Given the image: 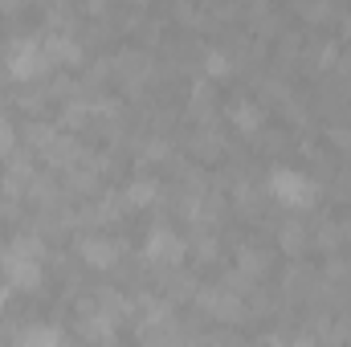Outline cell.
<instances>
[{
    "label": "cell",
    "instance_id": "7a4b0ae2",
    "mask_svg": "<svg viewBox=\"0 0 351 347\" xmlns=\"http://www.w3.org/2000/svg\"><path fill=\"white\" fill-rule=\"evenodd\" d=\"M269 196L290 208V213H302L319 200V184L311 180L306 172H294V168H274L269 172Z\"/></svg>",
    "mask_w": 351,
    "mask_h": 347
},
{
    "label": "cell",
    "instance_id": "52a82bcc",
    "mask_svg": "<svg viewBox=\"0 0 351 347\" xmlns=\"http://www.w3.org/2000/svg\"><path fill=\"white\" fill-rule=\"evenodd\" d=\"M41 49H45L49 66H78V62H82L78 41H70V37H45V41H41Z\"/></svg>",
    "mask_w": 351,
    "mask_h": 347
},
{
    "label": "cell",
    "instance_id": "2e32d148",
    "mask_svg": "<svg viewBox=\"0 0 351 347\" xmlns=\"http://www.w3.org/2000/svg\"><path fill=\"white\" fill-rule=\"evenodd\" d=\"M331 143H335L339 152H348V156H351V127H335V131H331Z\"/></svg>",
    "mask_w": 351,
    "mask_h": 347
},
{
    "label": "cell",
    "instance_id": "7c38bea8",
    "mask_svg": "<svg viewBox=\"0 0 351 347\" xmlns=\"http://www.w3.org/2000/svg\"><path fill=\"white\" fill-rule=\"evenodd\" d=\"M119 70H123L131 82H139V78H147V58H139V53H127V58H119Z\"/></svg>",
    "mask_w": 351,
    "mask_h": 347
},
{
    "label": "cell",
    "instance_id": "6da1fadb",
    "mask_svg": "<svg viewBox=\"0 0 351 347\" xmlns=\"http://www.w3.org/2000/svg\"><path fill=\"white\" fill-rule=\"evenodd\" d=\"M41 241L37 237H16L4 254V278L12 290H37L41 286Z\"/></svg>",
    "mask_w": 351,
    "mask_h": 347
},
{
    "label": "cell",
    "instance_id": "5b68a950",
    "mask_svg": "<svg viewBox=\"0 0 351 347\" xmlns=\"http://www.w3.org/2000/svg\"><path fill=\"white\" fill-rule=\"evenodd\" d=\"M78 258L86 261L90 270H110L119 261V246L110 237H86V241H78Z\"/></svg>",
    "mask_w": 351,
    "mask_h": 347
},
{
    "label": "cell",
    "instance_id": "4fadbf2b",
    "mask_svg": "<svg viewBox=\"0 0 351 347\" xmlns=\"http://www.w3.org/2000/svg\"><path fill=\"white\" fill-rule=\"evenodd\" d=\"M25 344H62V331L58 327H29Z\"/></svg>",
    "mask_w": 351,
    "mask_h": 347
},
{
    "label": "cell",
    "instance_id": "ac0fdd59",
    "mask_svg": "<svg viewBox=\"0 0 351 347\" xmlns=\"http://www.w3.org/2000/svg\"><path fill=\"white\" fill-rule=\"evenodd\" d=\"M135 4H139V0H135ZM143 4H147V0H143Z\"/></svg>",
    "mask_w": 351,
    "mask_h": 347
},
{
    "label": "cell",
    "instance_id": "8fae6325",
    "mask_svg": "<svg viewBox=\"0 0 351 347\" xmlns=\"http://www.w3.org/2000/svg\"><path fill=\"white\" fill-rule=\"evenodd\" d=\"M200 66H204V74H208V78H229V74H233V62H229V53H225V49H208Z\"/></svg>",
    "mask_w": 351,
    "mask_h": 347
},
{
    "label": "cell",
    "instance_id": "9c48e42d",
    "mask_svg": "<svg viewBox=\"0 0 351 347\" xmlns=\"http://www.w3.org/2000/svg\"><path fill=\"white\" fill-rule=\"evenodd\" d=\"M160 196V188H156V180H131L127 188H123V204H131V208H143V204H152Z\"/></svg>",
    "mask_w": 351,
    "mask_h": 347
},
{
    "label": "cell",
    "instance_id": "8992f818",
    "mask_svg": "<svg viewBox=\"0 0 351 347\" xmlns=\"http://www.w3.org/2000/svg\"><path fill=\"white\" fill-rule=\"evenodd\" d=\"M200 302L208 307L213 319H241V315H245V307H241L229 290H200Z\"/></svg>",
    "mask_w": 351,
    "mask_h": 347
},
{
    "label": "cell",
    "instance_id": "277c9868",
    "mask_svg": "<svg viewBox=\"0 0 351 347\" xmlns=\"http://www.w3.org/2000/svg\"><path fill=\"white\" fill-rule=\"evenodd\" d=\"M184 250H188V241L168 229V225H156L152 233H147V246H143V258L156 261V265H180L184 261Z\"/></svg>",
    "mask_w": 351,
    "mask_h": 347
},
{
    "label": "cell",
    "instance_id": "30bf717a",
    "mask_svg": "<svg viewBox=\"0 0 351 347\" xmlns=\"http://www.w3.org/2000/svg\"><path fill=\"white\" fill-rule=\"evenodd\" d=\"M278 246H282L286 254H302V250H306V229H302L298 221L282 225V229H278Z\"/></svg>",
    "mask_w": 351,
    "mask_h": 347
},
{
    "label": "cell",
    "instance_id": "3957f363",
    "mask_svg": "<svg viewBox=\"0 0 351 347\" xmlns=\"http://www.w3.org/2000/svg\"><path fill=\"white\" fill-rule=\"evenodd\" d=\"M45 70H49V58H45L41 41L21 37V41L8 45V74L16 82H37V78H45Z\"/></svg>",
    "mask_w": 351,
    "mask_h": 347
},
{
    "label": "cell",
    "instance_id": "9a60e30c",
    "mask_svg": "<svg viewBox=\"0 0 351 347\" xmlns=\"http://www.w3.org/2000/svg\"><path fill=\"white\" fill-rule=\"evenodd\" d=\"M262 265H265L262 254H241V258H237V270H241L245 278H250V274H262Z\"/></svg>",
    "mask_w": 351,
    "mask_h": 347
},
{
    "label": "cell",
    "instance_id": "ba28073f",
    "mask_svg": "<svg viewBox=\"0 0 351 347\" xmlns=\"http://www.w3.org/2000/svg\"><path fill=\"white\" fill-rule=\"evenodd\" d=\"M262 106H254V102H233L229 106V123L241 131V135H254V131H262Z\"/></svg>",
    "mask_w": 351,
    "mask_h": 347
},
{
    "label": "cell",
    "instance_id": "e0dca14e",
    "mask_svg": "<svg viewBox=\"0 0 351 347\" xmlns=\"http://www.w3.org/2000/svg\"><path fill=\"white\" fill-rule=\"evenodd\" d=\"M12 143H16V135H12V127L0 119V156H8V152H12Z\"/></svg>",
    "mask_w": 351,
    "mask_h": 347
},
{
    "label": "cell",
    "instance_id": "5bb4252c",
    "mask_svg": "<svg viewBox=\"0 0 351 347\" xmlns=\"http://www.w3.org/2000/svg\"><path fill=\"white\" fill-rule=\"evenodd\" d=\"M196 156L217 160V156H221V139H217V135H196Z\"/></svg>",
    "mask_w": 351,
    "mask_h": 347
}]
</instances>
